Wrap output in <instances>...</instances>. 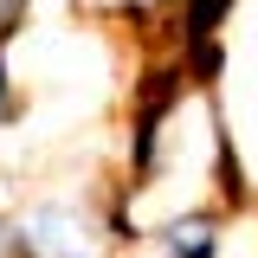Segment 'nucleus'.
Here are the masks:
<instances>
[{"label":"nucleus","mask_w":258,"mask_h":258,"mask_svg":"<svg viewBox=\"0 0 258 258\" xmlns=\"http://www.w3.org/2000/svg\"><path fill=\"white\" fill-rule=\"evenodd\" d=\"M155 252L161 258H220L226 252V232H220V213H181L155 232Z\"/></svg>","instance_id":"2"},{"label":"nucleus","mask_w":258,"mask_h":258,"mask_svg":"<svg viewBox=\"0 0 258 258\" xmlns=\"http://www.w3.org/2000/svg\"><path fill=\"white\" fill-rule=\"evenodd\" d=\"M91 13H103V20H129V26H149L155 13H168V7H181V0H84Z\"/></svg>","instance_id":"3"},{"label":"nucleus","mask_w":258,"mask_h":258,"mask_svg":"<svg viewBox=\"0 0 258 258\" xmlns=\"http://www.w3.org/2000/svg\"><path fill=\"white\" fill-rule=\"evenodd\" d=\"M0 258H13V220H0Z\"/></svg>","instance_id":"6"},{"label":"nucleus","mask_w":258,"mask_h":258,"mask_svg":"<svg viewBox=\"0 0 258 258\" xmlns=\"http://www.w3.org/2000/svg\"><path fill=\"white\" fill-rule=\"evenodd\" d=\"M110 213L78 200H32L13 220V258H110Z\"/></svg>","instance_id":"1"},{"label":"nucleus","mask_w":258,"mask_h":258,"mask_svg":"<svg viewBox=\"0 0 258 258\" xmlns=\"http://www.w3.org/2000/svg\"><path fill=\"white\" fill-rule=\"evenodd\" d=\"M20 116V91H13V71H7V45H0V129Z\"/></svg>","instance_id":"5"},{"label":"nucleus","mask_w":258,"mask_h":258,"mask_svg":"<svg viewBox=\"0 0 258 258\" xmlns=\"http://www.w3.org/2000/svg\"><path fill=\"white\" fill-rule=\"evenodd\" d=\"M26 13H32V0H0V45H13L26 32Z\"/></svg>","instance_id":"4"}]
</instances>
